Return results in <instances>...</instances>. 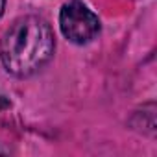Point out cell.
I'll use <instances>...</instances> for the list:
<instances>
[{"mask_svg":"<svg viewBox=\"0 0 157 157\" xmlns=\"http://www.w3.org/2000/svg\"><path fill=\"white\" fill-rule=\"evenodd\" d=\"M56 37L52 26L39 15L17 19L0 39V61L15 78L37 74L54 56Z\"/></svg>","mask_w":157,"mask_h":157,"instance_id":"1","label":"cell"},{"mask_svg":"<svg viewBox=\"0 0 157 157\" xmlns=\"http://www.w3.org/2000/svg\"><path fill=\"white\" fill-rule=\"evenodd\" d=\"M59 28L74 44H87L100 33V19L83 2L72 0L61 8Z\"/></svg>","mask_w":157,"mask_h":157,"instance_id":"2","label":"cell"},{"mask_svg":"<svg viewBox=\"0 0 157 157\" xmlns=\"http://www.w3.org/2000/svg\"><path fill=\"white\" fill-rule=\"evenodd\" d=\"M4 8H6V0H0V17L4 15Z\"/></svg>","mask_w":157,"mask_h":157,"instance_id":"3","label":"cell"},{"mask_svg":"<svg viewBox=\"0 0 157 157\" xmlns=\"http://www.w3.org/2000/svg\"><path fill=\"white\" fill-rule=\"evenodd\" d=\"M4 153H10V150L4 148V146H0V155H4Z\"/></svg>","mask_w":157,"mask_h":157,"instance_id":"4","label":"cell"}]
</instances>
